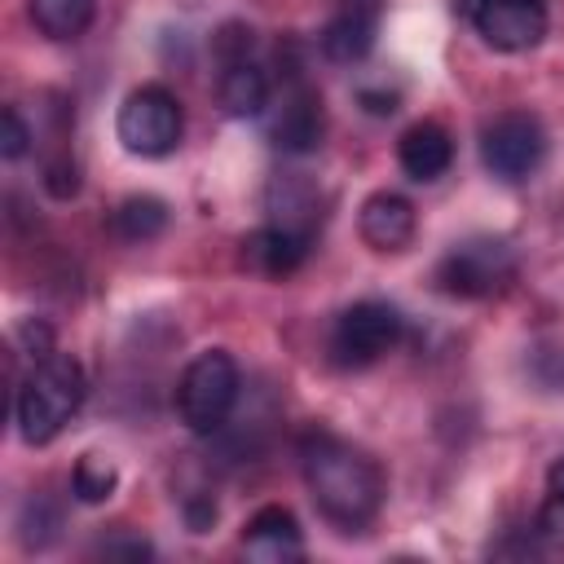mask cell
<instances>
[{
  "instance_id": "6da1fadb",
  "label": "cell",
  "mask_w": 564,
  "mask_h": 564,
  "mask_svg": "<svg viewBox=\"0 0 564 564\" xmlns=\"http://www.w3.org/2000/svg\"><path fill=\"white\" fill-rule=\"evenodd\" d=\"M300 471H304V485L313 494V507L348 533L366 529L383 507L379 463L366 449H357L330 432H308L300 441Z\"/></svg>"
},
{
  "instance_id": "7a4b0ae2",
  "label": "cell",
  "mask_w": 564,
  "mask_h": 564,
  "mask_svg": "<svg viewBox=\"0 0 564 564\" xmlns=\"http://www.w3.org/2000/svg\"><path fill=\"white\" fill-rule=\"evenodd\" d=\"M88 397V379L84 366L70 352H48L40 357L13 397V419H18V436L26 445H48L84 405Z\"/></svg>"
},
{
  "instance_id": "3957f363",
  "label": "cell",
  "mask_w": 564,
  "mask_h": 564,
  "mask_svg": "<svg viewBox=\"0 0 564 564\" xmlns=\"http://www.w3.org/2000/svg\"><path fill=\"white\" fill-rule=\"evenodd\" d=\"M238 388H242V370L234 361V352L225 348H207L198 352L181 379H176V414L189 432L212 436L229 423L234 405H238Z\"/></svg>"
},
{
  "instance_id": "277c9868",
  "label": "cell",
  "mask_w": 564,
  "mask_h": 564,
  "mask_svg": "<svg viewBox=\"0 0 564 564\" xmlns=\"http://www.w3.org/2000/svg\"><path fill=\"white\" fill-rule=\"evenodd\" d=\"M216 62H220V75H216V97L225 106V115L234 119H251V115H264L269 110V75L264 66L256 62V35L251 26L242 22H229L216 31Z\"/></svg>"
},
{
  "instance_id": "5b68a950",
  "label": "cell",
  "mask_w": 564,
  "mask_h": 564,
  "mask_svg": "<svg viewBox=\"0 0 564 564\" xmlns=\"http://www.w3.org/2000/svg\"><path fill=\"white\" fill-rule=\"evenodd\" d=\"M115 132L123 141L128 154H141V159H163L181 145V132H185V115H181V101L163 88V84H141L123 97L119 106V119H115Z\"/></svg>"
},
{
  "instance_id": "8992f818",
  "label": "cell",
  "mask_w": 564,
  "mask_h": 564,
  "mask_svg": "<svg viewBox=\"0 0 564 564\" xmlns=\"http://www.w3.org/2000/svg\"><path fill=\"white\" fill-rule=\"evenodd\" d=\"M516 278V251L502 238H463L454 242L436 264V286L458 300H485L498 295Z\"/></svg>"
},
{
  "instance_id": "52a82bcc",
  "label": "cell",
  "mask_w": 564,
  "mask_h": 564,
  "mask_svg": "<svg viewBox=\"0 0 564 564\" xmlns=\"http://www.w3.org/2000/svg\"><path fill=\"white\" fill-rule=\"evenodd\" d=\"M401 335H405V322L392 304L357 300L330 326V357L344 370H361V366H375L379 357H388L401 344Z\"/></svg>"
},
{
  "instance_id": "ba28073f",
  "label": "cell",
  "mask_w": 564,
  "mask_h": 564,
  "mask_svg": "<svg viewBox=\"0 0 564 564\" xmlns=\"http://www.w3.org/2000/svg\"><path fill=\"white\" fill-rule=\"evenodd\" d=\"M546 159V128L529 110H502L480 128V163L498 181H529Z\"/></svg>"
},
{
  "instance_id": "9c48e42d",
  "label": "cell",
  "mask_w": 564,
  "mask_h": 564,
  "mask_svg": "<svg viewBox=\"0 0 564 564\" xmlns=\"http://www.w3.org/2000/svg\"><path fill=\"white\" fill-rule=\"evenodd\" d=\"M471 18L476 35L498 53H529L546 40V4L542 0H458Z\"/></svg>"
},
{
  "instance_id": "30bf717a",
  "label": "cell",
  "mask_w": 564,
  "mask_h": 564,
  "mask_svg": "<svg viewBox=\"0 0 564 564\" xmlns=\"http://www.w3.org/2000/svg\"><path fill=\"white\" fill-rule=\"evenodd\" d=\"M269 137L278 150L286 154H308L322 145L326 132V115H322V93L304 79V70H286V84L278 93V101L269 97Z\"/></svg>"
},
{
  "instance_id": "8fae6325",
  "label": "cell",
  "mask_w": 564,
  "mask_h": 564,
  "mask_svg": "<svg viewBox=\"0 0 564 564\" xmlns=\"http://www.w3.org/2000/svg\"><path fill=\"white\" fill-rule=\"evenodd\" d=\"M357 229L366 238L370 251H383V256H397L414 242V229H419V216H414V203L397 189H379L361 203V216H357Z\"/></svg>"
},
{
  "instance_id": "7c38bea8",
  "label": "cell",
  "mask_w": 564,
  "mask_h": 564,
  "mask_svg": "<svg viewBox=\"0 0 564 564\" xmlns=\"http://www.w3.org/2000/svg\"><path fill=\"white\" fill-rule=\"evenodd\" d=\"M242 555L256 564H291L304 555V529L286 507H260L242 529Z\"/></svg>"
},
{
  "instance_id": "4fadbf2b",
  "label": "cell",
  "mask_w": 564,
  "mask_h": 564,
  "mask_svg": "<svg viewBox=\"0 0 564 564\" xmlns=\"http://www.w3.org/2000/svg\"><path fill=\"white\" fill-rule=\"evenodd\" d=\"M375 35H379V0H344L317 40L330 62H361L375 48Z\"/></svg>"
},
{
  "instance_id": "5bb4252c",
  "label": "cell",
  "mask_w": 564,
  "mask_h": 564,
  "mask_svg": "<svg viewBox=\"0 0 564 564\" xmlns=\"http://www.w3.org/2000/svg\"><path fill=\"white\" fill-rule=\"evenodd\" d=\"M397 163H401V172L410 181L427 185V181H436V176L449 172V163H454V137L441 123H432V119L410 123L401 132V141H397Z\"/></svg>"
},
{
  "instance_id": "9a60e30c",
  "label": "cell",
  "mask_w": 564,
  "mask_h": 564,
  "mask_svg": "<svg viewBox=\"0 0 564 564\" xmlns=\"http://www.w3.org/2000/svg\"><path fill=\"white\" fill-rule=\"evenodd\" d=\"M308 247H313L308 238H300V234H291L282 225H264V229H256V234L242 238V264L256 269V273H264V278H286V273L300 269V260L308 256Z\"/></svg>"
},
{
  "instance_id": "2e32d148",
  "label": "cell",
  "mask_w": 564,
  "mask_h": 564,
  "mask_svg": "<svg viewBox=\"0 0 564 564\" xmlns=\"http://www.w3.org/2000/svg\"><path fill=\"white\" fill-rule=\"evenodd\" d=\"M26 13L48 40H79L93 26L97 0H26Z\"/></svg>"
},
{
  "instance_id": "e0dca14e",
  "label": "cell",
  "mask_w": 564,
  "mask_h": 564,
  "mask_svg": "<svg viewBox=\"0 0 564 564\" xmlns=\"http://www.w3.org/2000/svg\"><path fill=\"white\" fill-rule=\"evenodd\" d=\"M269 207H273V220H269V225H282V229H291V234H300V238L313 242L322 212H317V194H313L308 185H300V181H278V185L269 189Z\"/></svg>"
},
{
  "instance_id": "ac0fdd59",
  "label": "cell",
  "mask_w": 564,
  "mask_h": 564,
  "mask_svg": "<svg viewBox=\"0 0 564 564\" xmlns=\"http://www.w3.org/2000/svg\"><path fill=\"white\" fill-rule=\"evenodd\" d=\"M110 225H115V234L123 242H150V238H159L167 229V203L154 198V194H132V198H123L115 207Z\"/></svg>"
},
{
  "instance_id": "d6986e66",
  "label": "cell",
  "mask_w": 564,
  "mask_h": 564,
  "mask_svg": "<svg viewBox=\"0 0 564 564\" xmlns=\"http://www.w3.org/2000/svg\"><path fill=\"white\" fill-rule=\"evenodd\" d=\"M119 485V467L106 454H79L75 471H70V489L79 502H106Z\"/></svg>"
},
{
  "instance_id": "ffe728a7",
  "label": "cell",
  "mask_w": 564,
  "mask_h": 564,
  "mask_svg": "<svg viewBox=\"0 0 564 564\" xmlns=\"http://www.w3.org/2000/svg\"><path fill=\"white\" fill-rule=\"evenodd\" d=\"M538 538L555 551H564V489H546L542 507H538Z\"/></svg>"
},
{
  "instance_id": "44dd1931",
  "label": "cell",
  "mask_w": 564,
  "mask_h": 564,
  "mask_svg": "<svg viewBox=\"0 0 564 564\" xmlns=\"http://www.w3.org/2000/svg\"><path fill=\"white\" fill-rule=\"evenodd\" d=\"M18 529H22V542L40 551V546H48V542L57 538V516H53V511L44 516V502L35 498V502H26V511H22Z\"/></svg>"
},
{
  "instance_id": "7402d4cb",
  "label": "cell",
  "mask_w": 564,
  "mask_h": 564,
  "mask_svg": "<svg viewBox=\"0 0 564 564\" xmlns=\"http://www.w3.org/2000/svg\"><path fill=\"white\" fill-rule=\"evenodd\" d=\"M31 150V128L22 123V115L9 106L4 115H0V154L4 159H22Z\"/></svg>"
},
{
  "instance_id": "603a6c76",
  "label": "cell",
  "mask_w": 564,
  "mask_h": 564,
  "mask_svg": "<svg viewBox=\"0 0 564 564\" xmlns=\"http://www.w3.org/2000/svg\"><path fill=\"white\" fill-rule=\"evenodd\" d=\"M44 185H48L53 198H70V194L79 189V167H75V159H70V154L53 159V163L44 167Z\"/></svg>"
},
{
  "instance_id": "cb8c5ba5",
  "label": "cell",
  "mask_w": 564,
  "mask_h": 564,
  "mask_svg": "<svg viewBox=\"0 0 564 564\" xmlns=\"http://www.w3.org/2000/svg\"><path fill=\"white\" fill-rule=\"evenodd\" d=\"M546 489H564V458L551 463V471H546Z\"/></svg>"
}]
</instances>
